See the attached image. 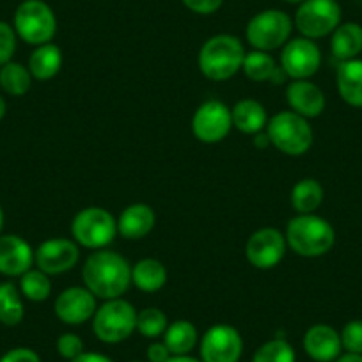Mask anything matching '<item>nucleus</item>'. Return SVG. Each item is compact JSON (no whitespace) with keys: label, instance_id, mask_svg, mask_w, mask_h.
Returning a JSON list of instances; mask_svg holds the SVG:
<instances>
[{"label":"nucleus","instance_id":"obj_1","mask_svg":"<svg viewBox=\"0 0 362 362\" xmlns=\"http://www.w3.org/2000/svg\"><path fill=\"white\" fill-rule=\"evenodd\" d=\"M86 288L96 298L112 300L132 284V267L121 254L112 250H96L86 259L82 268Z\"/></svg>","mask_w":362,"mask_h":362},{"label":"nucleus","instance_id":"obj_2","mask_svg":"<svg viewBox=\"0 0 362 362\" xmlns=\"http://www.w3.org/2000/svg\"><path fill=\"white\" fill-rule=\"evenodd\" d=\"M286 243L302 257H320L336 243V231L329 221L315 214L297 215L288 222Z\"/></svg>","mask_w":362,"mask_h":362},{"label":"nucleus","instance_id":"obj_3","mask_svg":"<svg viewBox=\"0 0 362 362\" xmlns=\"http://www.w3.org/2000/svg\"><path fill=\"white\" fill-rule=\"evenodd\" d=\"M245 50L238 37L217 34L203 45L199 52V69L206 78L224 82L242 69Z\"/></svg>","mask_w":362,"mask_h":362},{"label":"nucleus","instance_id":"obj_4","mask_svg":"<svg viewBox=\"0 0 362 362\" xmlns=\"http://www.w3.org/2000/svg\"><path fill=\"white\" fill-rule=\"evenodd\" d=\"M267 137L284 155L300 156L313 146V128L305 117L286 110L268 121Z\"/></svg>","mask_w":362,"mask_h":362},{"label":"nucleus","instance_id":"obj_5","mask_svg":"<svg viewBox=\"0 0 362 362\" xmlns=\"http://www.w3.org/2000/svg\"><path fill=\"white\" fill-rule=\"evenodd\" d=\"M93 330L103 343H121L137 330V311L123 298L107 300L93 316Z\"/></svg>","mask_w":362,"mask_h":362},{"label":"nucleus","instance_id":"obj_6","mask_svg":"<svg viewBox=\"0 0 362 362\" xmlns=\"http://www.w3.org/2000/svg\"><path fill=\"white\" fill-rule=\"evenodd\" d=\"M57 30V18L43 0H23L15 13V33L29 45L50 43Z\"/></svg>","mask_w":362,"mask_h":362},{"label":"nucleus","instance_id":"obj_7","mask_svg":"<svg viewBox=\"0 0 362 362\" xmlns=\"http://www.w3.org/2000/svg\"><path fill=\"white\" fill-rule=\"evenodd\" d=\"M293 22L290 16L279 9H267L250 18L247 23V41L256 50L272 52L284 47L290 41Z\"/></svg>","mask_w":362,"mask_h":362},{"label":"nucleus","instance_id":"obj_8","mask_svg":"<svg viewBox=\"0 0 362 362\" xmlns=\"http://www.w3.org/2000/svg\"><path fill=\"white\" fill-rule=\"evenodd\" d=\"M73 238L87 249H103L117 235V221L110 211L100 206H90L78 211L71 224Z\"/></svg>","mask_w":362,"mask_h":362},{"label":"nucleus","instance_id":"obj_9","mask_svg":"<svg viewBox=\"0 0 362 362\" xmlns=\"http://www.w3.org/2000/svg\"><path fill=\"white\" fill-rule=\"evenodd\" d=\"M339 23L341 8L336 0H304L295 15V27L308 40L329 36Z\"/></svg>","mask_w":362,"mask_h":362},{"label":"nucleus","instance_id":"obj_10","mask_svg":"<svg viewBox=\"0 0 362 362\" xmlns=\"http://www.w3.org/2000/svg\"><path fill=\"white\" fill-rule=\"evenodd\" d=\"M233 128L231 109L218 100L204 102L192 117V132L204 144H217Z\"/></svg>","mask_w":362,"mask_h":362},{"label":"nucleus","instance_id":"obj_11","mask_svg":"<svg viewBox=\"0 0 362 362\" xmlns=\"http://www.w3.org/2000/svg\"><path fill=\"white\" fill-rule=\"evenodd\" d=\"M320 64H322V54L313 40L295 37L284 45L283 54H281V68L290 78H311L318 71Z\"/></svg>","mask_w":362,"mask_h":362},{"label":"nucleus","instance_id":"obj_12","mask_svg":"<svg viewBox=\"0 0 362 362\" xmlns=\"http://www.w3.org/2000/svg\"><path fill=\"white\" fill-rule=\"evenodd\" d=\"M286 236L276 228L257 229L250 235L245 245V256L252 267L259 270L274 268L283 261L286 254Z\"/></svg>","mask_w":362,"mask_h":362},{"label":"nucleus","instance_id":"obj_13","mask_svg":"<svg viewBox=\"0 0 362 362\" xmlns=\"http://www.w3.org/2000/svg\"><path fill=\"white\" fill-rule=\"evenodd\" d=\"M243 351V341L238 330L226 323L208 329L201 339L203 362H238Z\"/></svg>","mask_w":362,"mask_h":362},{"label":"nucleus","instance_id":"obj_14","mask_svg":"<svg viewBox=\"0 0 362 362\" xmlns=\"http://www.w3.org/2000/svg\"><path fill=\"white\" fill-rule=\"evenodd\" d=\"M78 247L68 238H50L34 250V263L47 276H59L78 263Z\"/></svg>","mask_w":362,"mask_h":362},{"label":"nucleus","instance_id":"obj_15","mask_svg":"<svg viewBox=\"0 0 362 362\" xmlns=\"http://www.w3.org/2000/svg\"><path fill=\"white\" fill-rule=\"evenodd\" d=\"M55 315L66 325H82L96 313V297L87 288L73 286L55 298Z\"/></svg>","mask_w":362,"mask_h":362},{"label":"nucleus","instance_id":"obj_16","mask_svg":"<svg viewBox=\"0 0 362 362\" xmlns=\"http://www.w3.org/2000/svg\"><path fill=\"white\" fill-rule=\"evenodd\" d=\"M34 263V250L22 236H0V274L8 277H22Z\"/></svg>","mask_w":362,"mask_h":362},{"label":"nucleus","instance_id":"obj_17","mask_svg":"<svg viewBox=\"0 0 362 362\" xmlns=\"http://www.w3.org/2000/svg\"><path fill=\"white\" fill-rule=\"evenodd\" d=\"M304 350L313 361L316 362H332L341 355L343 344L341 336L336 329L325 323H316L309 327L304 334Z\"/></svg>","mask_w":362,"mask_h":362},{"label":"nucleus","instance_id":"obj_18","mask_svg":"<svg viewBox=\"0 0 362 362\" xmlns=\"http://www.w3.org/2000/svg\"><path fill=\"white\" fill-rule=\"evenodd\" d=\"M288 105L295 114L313 119L325 110V95L316 83L309 80H293L286 89Z\"/></svg>","mask_w":362,"mask_h":362},{"label":"nucleus","instance_id":"obj_19","mask_svg":"<svg viewBox=\"0 0 362 362\" xmlns=\"http://www.w3.org/2000/svg\"><path fill=\"white\" fill-rule=\"evenodd\" d=\"M155 222L156 215L151 206L135 203L124 208V211L117 218V233L128 240H141L153 231Z\"/></svg>","mask_w":362,"mask_h":362},{"label":"nucleus","instance_id":"obj_20","mask_svg":"<svg viewBox=\"0 0 362 362\" xmlns=\"http://www.w3.org/2000/svg\"><path fill=\"white\" fill-rule=\"evenodd\" d=\"M339 96L351 107H362V59L341 62L336 73Z\"/></svg>","mask_w":362,"mask_h":362},{"label":"nucleus","instance_id":"obj_21","mask_svg":"<svg viewBox=\"0 0 362 362\" xmlns=\"http://www.w3.org/2000/svg\"><path fill=\"white\" fill-rule=\"evenodd\" d=\"M330 50L341 62L357 59L362 52V27L354 22L339 23V27L332 33Z\"/></svg>","mask_w":362,"mask_h":362},{"label":"nucleus","instance_id":"obj_22","mask_svg":"<svg viewBox=\"0 0 362 362\" xmlns=\"http://www.w3.org/2000/svg\"><path fill=\"white\" fill-rule=\"evenodd\" d=\"M233 127L238 128L242 134L256 135L267 127L268 117L267 110L256 100H240L235 107L231 109Z\"/></svg>","mask_w":362,"mask_h":362},{"label":"nucleus","instance_id":"obj_23","mask_svg":"<svg viewBox=\"0 0 362 362\" xmlns=\"http://www.w3.org/2000/svg\"><path fill=\"white\" fill-rule=\"evenodd\" d=\"M242 69L254 82H267V80H270L274 83H281L284 80V76H286L283 68H277L274 57L268 52L261 50H254L250 54H245Z\"/></svg>","mask_w":362,"mask_h":362},{"label":"nucleus","instance_id":"obj_24","mask_svg":"<svg viewBox=\"0 0 362 362\" xmlns=\"http://www.w3.org/2000/svg\"><path fill=\"white\" fill-rule=\"evenodd\" d=\"M62 66V52L57 45L45 43L40 45L36 50L30 54L29 71L33 78L36 80H50L61 71Z\"/></svg>","mask_w":362,"mask_h":362},{"label":"nucleus","instance_id":"obj_25","mask_svg":"<svg viewBox=\"0 0 362 362\" xmlns=\"http://www.w3.org/2000/svg\"><path fill=\"white\" fill-rule=\"evenodd\" d=\"M132 283L146 293H153L165 286L167 270L158 259L146 257L132 267Z\"/></svg>","mask_w":362,"mask_h":362},{"label":"nucleus","instance_id":"obj_26","mask_svg":"<svg viewBox=\"0 0 362 362\" xmlns=\"http://www.w3.org/2000/svg\"><path fill=\"white\" fill-rule=\"evenodd\" d=\"M199 334L194 323L187 320H177L170 323L163 332V343L169 348L170 355H189L197 344Z\"/></svg>","mask_w":362,"mask_h":362},{"label":"nucleus","instance_id":"obj_27","mask_svg":"<svg viewBox=\"0 0 362 362\" xmlns=\"http://www.w3.org/2000/svg\"><path fill=\"white\" fill-rule=\"evenodd\" d=\"M323 187L313 177L300 180L291 190V206L298 215L315 214L323 203Z\"/></svg>","mask_w":362,"mask_h":362},{"label":"nucleus","instance_id":"obj_28","mask_svg":"<svg viewBox=\"0 0 362 362\" xmlns=\"http://www.w3.org/2000/svg\"><path fill=\"white\" fill-rule=\"evenodd\" d=\"M25 316L22 291L13 283H0V323L8 327L18 325Z\"/></svg>","mask_w":362,"mask_h":362},{"label":"nucleus","instance_id":"obj_29","mask_svg":"<svg viewBox=\"0 0 362 362\" xmlns=\"http://www.w3.org/2000/svg\"><path fill=\"white\" fill-rule=\"evenodd\" d=\"M33 86V75L29 68L20 62L9 61L0 68V87L9 96H23Z\"/></svg>","mask_w":362,"mask_h":362},{"label":"nucleus","instance_id":"obj_30","mask_svg":"<svg viewBox=\"0 0 362 362\" xmlns=\"http://www.w3.org/2000/svg\"><path fill=\"white\" fill-rule=\"evenodd\" d=\"M20 291L29 300L45 302L52 293V281L40 268L37 270H29L20 279Z\"/></svg>","mask_w":362,"mask_h":362},{"label":"nucleus","instance_id":"obj_31","mask_svg":"<svg viewBox=\"0 0 362 362\" xmlns=\"http://www.w3.org/2000/svg\"><path fill=\"white\" fill-rule=\"evenodd\" d=\"M252 362H295V350L286 339H272L257 348Z\"/></svg>","mask_w":362,"mask_h":362},{"label":"nucleus","instance_id":"obj_32","mask_svg":"<svg viewBox=\"0 0 362 362\" xmlns=\"http://www.w3.org/2000/svg\"><path fill=\"white\" fill-rule=\"evenodd\" d=\"M167 316L158 308H146L137 313V330L144 337H158L167 330Z\"/></svg>","mask_w":362,"mask_h":362},{"label":"nucleus","instance_id":"obj_33","mask_svg":"<svg viewBox=\"0 0 362 362\" xmlns=\"http://www.w3.org/2000/svg\"><path fill=\"white\" fill-rule=\"evenodd\" d=\"M341 344L346 350V354H361L362 355V322L354 320L348 322L341 330Z\"/></svg>","mask_w":362,"mask_h":362},{"label":"nucleus","instance_id":"obj_34","mask_svg":"<svg viewBox=\"0 0 362 362\" xmlns=\"http://www.w3.org/2000/svg\"><path fill=\"white\" fill-rule=\"evenodd\" d=\"M16 50V33L15 27L9 23L0 22V68L8 64Z\"/></svg>","mask_w":362,"mask_h":362},{"label":"nucleus","instance_id":"obj_35","mask_svg":"<svg viewBox=\"0 0 362 362\" xmlns=\"http://www.w3.org/2000/svg\"><path fill=\"white\" fill-rule=\"evenodd\" d=\"M57 351L62 358L73 361V358H76L78 355L83 354V341L80 339V336H76V334H62L57 339Z\"/></svg>","mask_w":362,"mask_h":362},{"label":"nucleus","instance_id":"obj_36","mask_svg":"<svg viewBox=\"0 0 362 362\" xmlns=\"http://www.w3.org/2000/svg\"><path fill=\"white\" fill-rule=\"evenodd\" d=\"M181 2L197 15H214L224 4V0H181Z\"/></svg>","mask_w":362,"mask_h":362},{"label":"nucleus","instance_id":"obj_37","mask_svg":"<svg viewBox=\"0 0 362 362\" xmlns=\"http://www.w3.org/2000/svg\"><path fill=\"white\" fill-rule=\"evenodd\" d=\"M0 362H41V358L30 348H13L8 354L2 355Z\"/></svg>","mask_w":362,"mask_h":362},{"label":"nucleus","instance_id":"obj_38","mask_svg":"<svg viewBox=\"0 0 362 362\" xmlns=\"http://www.w3.org/2000/svg\"><path fill=\"white\" fill-rule=\"evenodd\" d=\"M148 361L149 362H167L170 358L169 348L165 346V343H153L148 346Z\"/></svg>","mask_w":362,"mask_h":362},{"label":"nucleus","instance_id":"obj_39","mask_svg":"<svg viewBox=\"0 0 362 362\" xmlns=\"http://www.w3.org/2000/svg\"><path fill=\"white\" fill-rule=\"evenodd\" d=\"M71 362H112L107 355L95 354V351H83L82 355H78L76 358H73Z\"/></svg>","mask_w":362,"mask_h":362},{"label":"nucleus","instance_id":"obj_40","mask_svg":"<svg viewBox=\"0 0 362 362\" xmlns=\"http://www.w3.org/2000/svg\"><path fill=\"white\" fill-rule=\"evenodd\" d=\"M336 362H362L361 354H344L336 358Z\"/></svg>","mask_w":362,"mask_h":362},{"label":"nucleus","instance_id":"obj_41","mask_svg":"<svg viewBox=\"0 0 362 362\" xmlns=\"http://www.w3.org/2000/svg\"><path fill=\"white\" fill-rule=\"evenodd\" d=\"M167 362H203V361H197V358L190 357V355H170V358Z\"/></svg>","mask_w":362,"mask_h":362},{"label":"nucleus","instance_id":"obj_42","mask_svg":"<svg viewBox=\"0 0 362 362\" xmlns=\"http://www.w3.org/2000/svg\"><path fill=\"white\" fill-rule=\"evenodd\" d=\"M6 110H8V105H6V100L0 96V119L6 116Z\"/></svg>","mask_w":362,"mask_h":362},{"label":"nucleus","instance_id":"obj_43","mask_svg":"<svg viewBox=\"0 0 362 362\" xmlns=\"http://www.w3.org/2000/svg\"><path fill=\"white\" fill-rule=\"evenodd\" d=\"M2 226H4V211L0 208V231H2Z\"/></svg>","mask_w":362,"mask_h":362},{"label":"nucleus","instance_id":"obj_44","mask_svg":"<svg viewBox=\"0 0 362 362\" xmlns=\"http://www.w3.org/2000/svg\"><path fill=\"white\" fill-rule=\"evenodd\" d=\"M284 2H288V4H300L304 0H284Z\"/></svg>","mask_w":362,"mask_h":362},{"label":"nucleus","instance_id":"obj_45","mask_svg":"<svg viewBox=\"0 0 362 362\" xmlns=\"http://www.w3.org/2000/svg\"><path fill=\"white\" fill-rule=\"evenodd\" d=\"M132 362H141V361H132Z\"/></svg>","mask_w":362,"mask_h":362}]
</instances>
